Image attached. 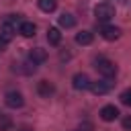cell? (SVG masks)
<instances>
[{"label":"cell","mask_w":131,"mask_h":131,"mask_svg":"<svg viewBox=\"0 0 131 131\" xmlns=\"http://www.w3.org/2000/svg\"><path fill=\"white\" fill-rule=\"evenodd\" d=\"M35 31H37V27H35V23H31V20H23V23L18 25V33H20L23 37H33Z\"/></svg>","instance_id":"10"},{"label":"cell","mask_w":131,"mask_h":131,"mask_svg":"<svg viewBox=\"0 0 131 131\" xmlns=\"http://www.w3.org/2000/svg\"><path fill=\"white\" fill-rule=\"evenodd\" d=\"M100 35H102V39H106V41H115V39L121 37V29H119V27H111V25H102V27H100Z\"/></svg>","instance_id":"5"},{"label":"cell","mask_w":131,"mask_h":131,"mask_svg":"<svg viewBox=\"0 0 131 131\" xmlns=\"http://www.w3.org/2000/svg\"><path fill=\"white\" fill-rule=\"evenodd\" d=\"M29 59H31V61H35V63H43V61L47 59V51H45V49H41V47H35V49H31Z\"/></svg>","instance_id":"11"},{"label":"cell","mask_w":131,"mask_h":131,"mask_svg":"<svg viewBox=\"0 0 131 131\" xmlns=\"http://www.w3.org/2000/svg\"><path fill=\"white\" fill-rule=\"evenodd\" d=\"M0 51H2V43H0Z\"/></svg>","instance_id":"22"},{"label":"cell","mask_w":131,"mask_h":131,"mask_svg":"<svg viewBox=\"0 0 131 131\" xmlns=\"http://www.w3.org/2000/svg\"><path fill=\"white\" fill-rule=\"evenodd\" d=\"M47 41H49L51 45H57V43L61 41V33H59V29H55V27L47 29Z\"/></svg>","instance_id":"12"},{"label":"cell","mask_w":131,"mask_h":131,"mask_svg":"<svg viewBox=\"0 0 131 131\" xmlns=\"http://www.w3.org/2000/svg\"><path fill=\"white\" fill-rule=\"evenodd\" d=\"M57 6V0H39V8L43 12H53Z\"/></svg>","instance_id":"15"},{"label":"cell","mask_w":131,"mask_h":131,"mask_svg":"<svg viewBox=\"0 0 131 131\" xmlns=\"http://www.w3.org/2000/svg\"><path fill=\"white\" fill-rule=\"evenodd\" d=\"M78 131H94V125L90 121H82L80 127H78Z\"/></svg>","instance_id":"19"},{"label":"cell","mask_w":131,"mask_h":131,"mask_svg":"<svg viewBox=\"0 0 131 131\" xmlns=\"http://www.w3.org/2000/svg\"><path fill=\"white\" fill-rule=\"evenodd\" d=\"M12 37H14V25H10V23H2V27H0V43L4 45V43H10L12 41Z\"/></svg>","instance_id":"6"},{"label":"cell","mask_w":131,"mask_h":131,"mask_svg":"<svg viewBox=\"0 0 131 131\" xmlns=\"http://www.w3.org/2000/svg\"><path fill=\"white\" fill-rule=\"evenodd\" d=\"M100 117H102V121H115L119 117V108L115 104H106L100 108Z\"/></svg>","instance_id":"9"},{"label":"cell","mask_w":131,"mask_h":131,"mask_svg":"<svg viewBox=\"0 0 131 131\" xmlns=\"http://www.w3.org/2000/svg\"><path fill=\"white\" fill-rule=\"evenodd\" d=\"M59 25H61V27H66V29H72V27L76 25V18H74L70 12H63V14L59 16Z\"/></svg>","instance_id":"14"},{"label":"cell","mask_w":131,"mask_h":131,"mask_svg":"<svg viewBox=\"0 0 131 131\" xmlns=\"http://www.w3.org/2000/svg\"><path fill=\"white\" fill-rule=\"evenodd\" d=\"M18 131H33V129H31V127H29V125H23V127H20V129H18Z\"/></svg>","instance_id":"21"},{"label":"cell","mask_w":131,"mask_h":131,"mask_svg":"<svg viewBox=\"0 0 131 131\" xmlns=\"http://www.w3.org/2000/svg\"><path fill=\"white\" fill-rule=\"evenodd\" d=\"M94 68H96L104 78H115V76H117V66H115L111 59H106V57H98V59L94 61Z\"/></svg>","instance_id":"1"},{"label":"cell","mask_w":131,"mask_h":131,"mask_svg":"<svg viewBox=\"0 0 131 131\" xmlns=\"http://www.w3.org/2000/svg\"><path fill=\"white\" fill-rule=\"evenodd\" d=\"M12 129V119L8 115H0V131H10Z\"/></svg>","instance_id":"17"},{"label":"cell","mask_w":131,"mask_h":131,"mask_svg":"<svg viewBox=\"0 0 131 131\" xmlns=\"http://www.w3.org/2000/svg\"><path fill=\"white\" fill-rule=\"evenodd\" d=\"M76 43H80V45H90V43H92V33H90V31H80V33L76 35Z\"/></svg>","instance_id":"13"},{"label":"cell","mask_w":131,"mask_h":131,"mask_svg":"<svg viewBox=\"0 0 131 131\" xmlns=\"http://www.w3.org/2000/svg\"><path fill=\"white\" fill-rule=\"evenodd\" d=\"M123 129H127V131H131V115L123 119Z\"/></svg>","instance_id":"20"},{"label":"cell","mask_w":131,"mask_h":131,"mask_svg":"<svg viewBox=\"0 0 131 131\" xmlns=\"http://www.w3.org/2000/svg\"><path fill=\"white\" fill-rule=\"evenodd\" d=\"M94 16H96V20H100V23L111 20V18L115 16V8H113V4H108V2H100V4H96V6H94Z\"/></svg>","instance_id":"2"},{"label":"cell","mask_w":131,"mask_h":131,"mask_svg":"<svg viewBox=\"0 0 131 131\" xmlns=\"http://www.w3.org/2000/svg\"><path fill=\"white\" fill-rule=\"evenodd\" d=\"M20 66H23V68H18V70H20L23 74H35V72H37V63L31 61V59L25 61V63H20Z\"/></svg>","instance_id":"16"},{"label":"cell","mask_w":131,"mask_h":131,"mask_svg":"<svg viewBox=\"0 0 131 131\" xmlns=\"http://www.w3.org/2000/svg\"><path fill=\"white\" fill-rule=\"evenodd\" d=\"M119 2H125V0H119Z\"/></svg>","instance_id":"23"},{"label":"cell","mask_w":131,"mask_h":131,"mask_svg":"<svg viewBox=\"0 0 131 131\" xmlns=\"http://www.w3.org/2000/svg\"><path fill=\"white\" fill-rule=\"evenodd\" d=\"M4 102H6V106H10V108H20V106L25 104V98H23L20 92L8 90V92L4 94Z\"/></svg>","instance_id":"4"},{"label":"cell","mask_w":131,"mask_h":131,"mask_svg":"<svg viewBox=\"0 0 131 131\" xmlns=\"http://www.w3.org/2000/svg\"><path fill=\"white\" fill-rule=\"evenodd\" d=\"M113 86H115V80H113V78H102V80H98V82H92V84H90V90H92L94 94H106Z\"/></svg>","instance_id":"3"},{"label":"cell","mask_w":131,"mask_h":131,"mask_svg":"<svg viewBox=\"0 0 131 131\" xmlns=\"http://www.w3.org/2000/svg\"><path fill=\"white\" fill-rule=\"evenodd\" d=\"M90 78L86 76V74H76L74 78H72V86L76 88V90H86V88H90Z\"/></svg>","instance_id":"7"},{"label":"cell","mask_w":131,"mask_h":131,"mask_svg":"<svg viewBox=\"0 0 131 131\" xmlns=\"http://www.w3.org/2000/svg\"><path fill=\"white\" fill-rule=\"evenodd\" d=\"M119 98H121V102H123L125 106H131V88H127V90H123Z\"/></svg>","instance_id":"18"},{"label":"cell","mask_w":131,"mask_h":131,"mask_svg":"<svg viewBox=\"0 0 131 131\" xmlns=\"http://www.w3.org/2000/svg\"><path fill=\"white\" fill-rule=\"evenodd\" d=\"M37 92H39V96H43V98H49V96L55 92V86H53L51 82H47V80H41V82L37 84Z\"/></svg>","instance_id":"8"}]
</instances>
